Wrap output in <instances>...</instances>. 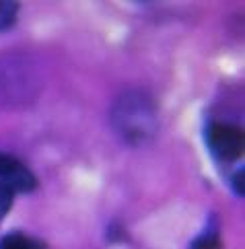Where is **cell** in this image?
<instances>
[{"label":"cell","instance_id":"7a4b0ae2","mask_svg":"<svg viewBox=\"0 0 245 249\" xmlns=\"http://www.w3.org/2000/svg\"><path fill=\"white\" fill-rule=\"evenodd\" d=\"M206 148L218 163H235L243 159L245 132L237 124L210 122L204 132Z\"/></svg>","mask_w":245,"mask_h":249},{"label":"cell","instance_id":"5b68a950","mask_svg":"<svg viewBox=\"0 0 245 249\" xmlns=\"http://www.w3.org/2000/svg\"><path fill=\"white\" fill-rule=\"evenodd\" d=\"M221 237H218V229L216 225L206 227V231L202 235H198L194 241L190 243V249H221Z\"/></svg>","mask_w":245,"mask_h":249},{"label":"cell","instance_id":"3957f363","mask_svg":"<svg viewBox=\"0 0 245 249\" xmlns=\"http://www.w3.org/2000/svg\"><path fill=\"white\" fill-rule=\"evenodd\" d=\"M37 188V179L29 171H25L17 177H0V218L8 214V210L13 208L15 196L19 192H33Z\"/></svg>","mask_w":245,"mask_h":249},{"label":"cell","instance_id":"ba28073f","mask_svg":"<svg viewBox=\"0 0 245 249\" xmlns=\"http://www.w3.org/2000/svg\"><path fill=\"white\" fill-rule=\"evenodd\" d=\"M229 181H231V188H233L235 196H241V198H243V194H245V171H243V165L235 169L233 175L229 177Z\"/></svg>","mask_w":245,"mask_h":249},{"label":"cell","instance_id":"8992f818","mask_svg":"<svg viewBox=\"0 0 245 249\" xmlns=\"http://www.w3.org/2000/svg\"><path fill=\"white\" fill-rule=\"evenodd\" d=\"M17 15H19V2H11V0H0V33L11 29Z\"/></svg>","mask_w":245,"mask_h":249},{"label":"cell","instance_id":"6da1fadb","mask_svg":"<svg viewBox=\"0 0 245 249\" xmlns=\"http://www.w3.org/2000/svg\"><path fill=\"white\" fill-rule=\"evenodd\" d=\"M109 115L118 136L132 146L144 144L159 130L157 105L144 91H128L120 95Z\"/></svg>","mask_w":245,"mask_h":249},{"label":"cell","instance_id":"277c9868","mask_svg":"<svg viewBox=\"0 0 245 249\" xmlns=\"http://www.w3.org/2000/svg\"><path fill=\"white\" fill-rule=\"evenodd\" d=\"M0 249H46V243L25 233H11L0 239Z\"/></svg>","mask_w":245,"mask_h":249},{"label":"cell","instance_id":"52a82bcc","mask_svg":"<svg viewBox=\"0 0 245 249\" xmlns=\"http://www.w3.org/2000/svg\"><path fill=\"white\" fill-rule=\"evenodd\" d=\"M25 171H27V167L19 159H15L6 153H0V177H17Z\"/></svg>","mask_w":245,"mask_h":249}]
</instances>
